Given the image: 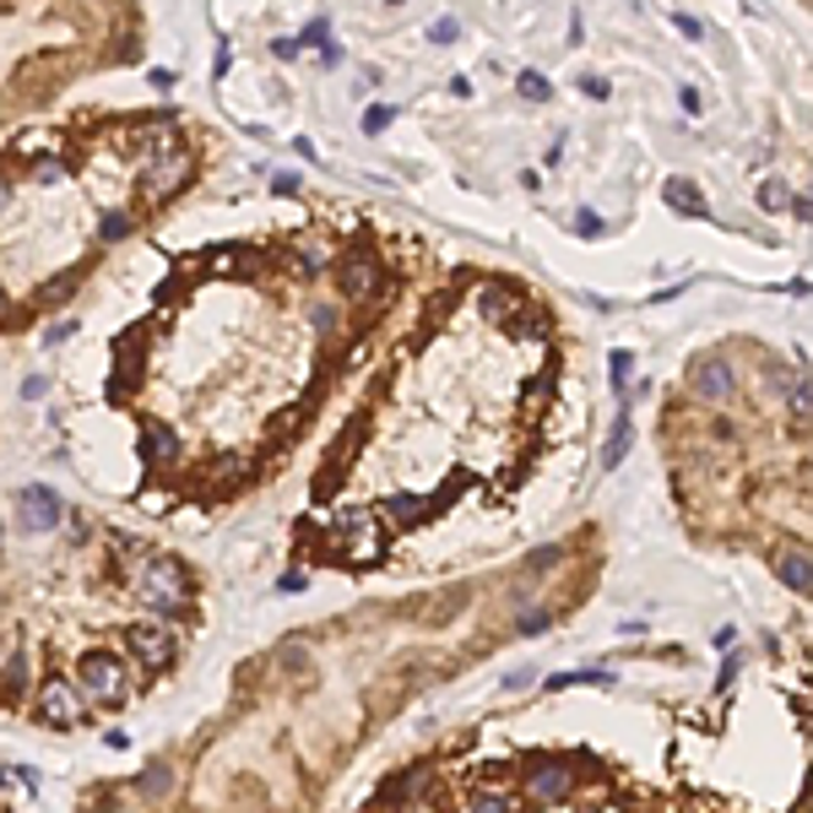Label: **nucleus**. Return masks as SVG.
<instances>
[{"label":"nucleus","instance_id":"nucleus-13","mask_svg":"<svg viewBox=\"0 0 813 813\" xmlns=\"http://www.w3.org/2000/svg\"><path fill=\"white\" fill-rule=\"evenodd\" d=\"M521 310H526V299L510 293V288H489V293H483V320H494V325H510Z\"/></svg>","mask_w":813,"mask_h":813},{"label":"nucleus","instance_id":"nucleus-28","mask_svg":"<svg viewBox=\"0 0 813 813\" xmlns=\"http://www.w3.org/2000/svg\"><path fill=\"white\" fill-rule=\"evenodd\" d=\"M314 325H320V331L331 336V325H336V310H331V304H320V310H314Z\"/></svg>","mask_w":813,"mask_h":813},{"label":"nucleus","instance_id":"nucleus-4","mask_svg":"<svg viewBox=\"0 0 813 813\" xmlns=\"http://www.w3.org/2000/svg\"><path fill=\"white\" fill-rule=\"evenodd\" d=\"M342 548L353 564H375L385 554V532H379L375 510H347L342 515Z\"/></svg>","mask_w":813,"mask_h":813},{"label":"nucleus","instance_id":"nucleus-11","mask_svg":"<svg viewBox=\"0 0 813 813\" xmlns=\"http://www.w3.org/2000/svg\"><path fill=\"white\" fill-rule=\"evenodd\" d=\"M429 792H435V770L418 764V770H407V775H391L375 792V803H424Z\"/></svg>","mask_w":813,"mask_h":813},{"label":"nucleus","instance_id":"nucleus-29","mask_svg":"<svg viewBox=\"0 0 813 813\" xmlns=\"http://www.w3.org/2000/svg\"><path fill=\"white\" fill-rule=\"evenodd\" d=\"M575 228H580V234H602V223H597V212H580V217H575Z\"/></svg>","mask_w":813,"mask_h":813},{"label":"nucleus","instance_id":"nucleus-8","mask_svg":"<svg viewBox=\"0 0 813 813\" xmlns=\"http://www.w3.org/2000/svg\"><path fill=\"white\" fill-rule=\"evenodd\" d=\"M336 277H342V293H347V299H370V293H379V288H385V277H379L375 255H364V250L342 255Z\"/></svg>","mask_w":813,"mask_h":813},{"label":"nucleus","instance_id":"nucleus-26","mask_svg":"<svg viewBox=\"0 0 813 813\" xmlns=\"http://www.w3.org/2000/svg\"><path fill=\"white\" fill-rule=\"evenodd\" d=\"M429 39H435V44H450V39H456V22H450V17H439L435 28H429Z\"/></svg>","mask_w":813,"mask_h":813},{"label":"nucleus","instance_id":"nucleus-24","mask_svg":"<svg viewBox=\"0 0 813 813\" xmlns=\"http://www.w3.org/2000/svg\"><path fill=\"white\" fill-rule=\"evenodd\" d=\"M391 120H396V109H391V104H375V109L364 115V130H370V136H379V130L391 126Z\"/></svg>","mask_w":813,"mask_h":813},{"label":"nucleus","instance_id":"nucleus-12","mask_svg":"<svg viewBox=\"0 0 813 813\" xmlns=\"http://www.w3.org/2000/svg\"><path fill=\"white\" fill-rule=\"evenodd\" d=\"M141 445H147V461H152V467H169V461L180 456V435H174L169 424H158V418L141 429Z\"/></svg>","mask_w":813,"mask_h":813},{"label":"nucleus","instance_id":"nucleus-23","mask_svg":"<svg viewBox=\"0 0 813 813\" xmlns=\"http://www.w3.org/2000/svg\"><path fill=\"white\" fill-rule=\"evenodd\" d=\"M6 678H11V684H6V694L17 699V694L28 688V662H22V656H11V662H6Z\"/></svg>","mask_w":813,"mask_h":813},{"label":"nucleus","instance_id":"nucleus-9","mask_svg":"<svg viewBox=\"0 0 813 813\" xmlns=\"http://www.w3.org/2000/svg\"><path fill=\"white\" fill-rule=\"evenodd\" d=\"M526 792H532V803H564V798H575V770L569 764H537L526 775Z\"/></svg>","mask_w":813,"mask_h":813},{"label":"nucleus","instance_id":"nucleus-20","mask_svg":"<svg viewBox=\"0 0 813 813\" xmlns=\"http://www.w3.org/2000/svg\"><path fill=\"white\" fill-rule=\"evenodd\" d=\"M608 370H613V391H629V370H634V353H624V347H619V353L608 359Z\"/></svg>","mask_w":813,"mask_h":813},{"label":"nucleus","instance_id":"nucleus-10","mask_svg":"<svg viewBox=\"0 0 813 813\" xmlns=\"http://www.w3.org/2000/svg\"><path fill=\"white\" fill-rule=\"evenodd\" d=\"M732 391H738V375H732L727 359H699V364H694V396H705V402H732Z\"/></svg>","mask_w":813,"mask_h":813},{"label":"nucleus","instance_id":"nucleus-16","mask_svg":"<svg viewBox=\"0 0 813 813\" xmlns=\"http://www.w3.org/2000/svg\"><path fill=\"white\" fill-rule=\"evenodd\" d=\"M169 787H174V770H169V764H152V770L136 781L141 798H169Z\"/></svg>","mask_w":813,"mask_h":813},{"label":"nucleus","instance_id":"nucleus-7","mask_svg":"<svg viewBox=\"0 0 813 813\" xmlns=\"http://www.w3.org/2000/svg\"><path fill=\"white\" fill-rule=\"evenodd\" d=\"M39 710H44L50 727H76L82 721V688L65 684V678H50L39 688Z\"/></svg>","mask_w":813,"mask_h":813},{"label":"nucleus","instance_id":"nucleus-25","mask_svg":"<svg viewBox=\"0 0 813 813\" xmlns=\"http://www.w3.org/2000/svg\"><path fill=\"white\" fill-rule=\"evenodd\" d=\"M521 93H526V98H537V104H543V98H548V93H554V87H548V82H543V76H532V71H526V76H521Z\"/></svg>","mask_w":813,"mask_h":813},{"label":"nucleus","instance_id":"nucleus-2","mask_svg":"<svg viewBox=\"0 0 813 813\" xmlns=\"http://www.w3.org/2000/svg\"><path fill=\"white\" fill-rule=\"evenodd\" d=\"M190 174H195V158H190L185 141H174V147H163V152H152V158L141 163V190H147L152 201H169L174 190L190 185Z\"/></svg>","mask_w":813,"mask_h":813},{"label":"nucleus","instance_id":"nucleus-18","mask_svg":"<svg viewBox=\"0 0 813 813\" xmlns=\"http://www.w3.org/2000/svg\"><path fill=\"white\" fill-rule=\"evenodd\" d=\"M624 456H629V424H624V413H619V429H613L608 450H602V467H619Z\"/></svg>","mask_w":813,"mask_h":813},{"label":"nucleus","instance_id":"nucleus-17","mask_svg":"<svg viewBox=\"0 0 813 813\" xmlns=\"http://www.w3.org/2000/svg\"><path fill=\"white\" fill-rule=\"evenodd\" d=\"M472 809H483V813H504V809H515V792H504V787H483V792L472 798Z\"/></svg>","mask_w":813,"mask_h":813},{"label":"nucleus","instance_id":"nucleus-31","mask_svg":"<svg viewBox=\"0 0 813 813\" xmlns=\"http://www.w3.org/2000/svg\"><path fill=\"white\" fill-rule=\"evenodd\" d=\"M71 331H76V325H71V320H61V325L50 331V347H55V342H71Z\"/></svg>","mask_w":813,"mask_h":813},{"label":"nucleus","instance_id":"nucleus-19","mask_svg":"<svg viewBox=\"0 0 813 813\" xmlns=\"http://www.w3.org/2000/svg\"><path fill=\"white\" fill-rule=\"evenodd\" d=\"M759 206H764V212H787V206H792V190L781 185V180H770V185L759 190Z\"/></svg>","mask_w":813,"mask_h":813},{"label":"nucleus","instance_id":"nucleus-5","mask_svg":"<svg viewBox=\"0 0 813 813\" xmlns=\"http://www.w3.org/2000/svg\"><path fill=\"white\" fill-rule=\"evenodd\" d=\"M126 645H130V656H136L147 673H163V667L174 662V634H169V629H158V624H136L126 634Z\"/></svg>","mask_w":813,"mask_h":813},{"label":"nucleus","instance_id":"nucleus-14","mask_svg":"<svg viewBox=\"0 0 813 813\" xmlns=\"http://www.w3.org/2000/svg\"><path fill=\"white\" fill-rule=\"evenodd\" d=\"M775 569H781V580H787L792 591H809V586H813L809 548H792V554H781V559H775Z\"/></svg>","mask_w":813,"mask_h":813},{"label":"nucleus","instance_id":"nucleus-3","mask_svg":"<svg viewBox=\"0 0 813 813\" xmlns=\"http://www.w3.org/2000/svg\"><path fill=\"white\" fill-rule=\"evenodd\" d=\"M76 678H82V694H93L98 705H120L130 694L126 684V667L115 662V656H104V651H93V656H82V667H76Z\"/></svg>","mask_w":813,"mask_h":813},{"label":"nucleus","instance_id":"nucleus-21","mask_svg":"<svg viewBox=\"0 0 813 813\" xmlns=\"http://www.w3.org/2000/svg\"><path fill=\"white\" fill-rule=\"evenodd\" d=\"M792 413H798L803 424H809V413H813V391H809V379L803 375L792 379Z\"/></svg>","mask_w":813,"mask_h":813},{"label":"nucleus","instance_id":"nucleus-15","mask_svg":"<svg viewBox=\"0 0 813 813\" xmlns=\"http://www.w3.org/2000/svg\"><path fill=\"white\" fill-rule=\"evenodd\" d=\"M662 195L673 201V212H684V217H705V195L688 185V180H667V185H662Z\"/></svg>","mask_w":813,"mask_h":813},{"label":"nucleus","instance_id":"nucleus-1","mask_svg":"<svg viewBox=\"0 0 813 813\" xmlns=\"http://www.w3.org/2000/svg\"><path fill=\"white\" fill-rule=\"evenodd\" d=\"M136 586H141V602H147V608H158V613H180V608L190 602L185 564H174V559H152V564H141Z\"/></svg>","mask_w":813,"mask_h":813},{"label":"nucleus","instance_id":"nucleus-32","mask_svg":"<svg viewBox=\"0 0 813 813\" xmlns=\"http://www.w3.org/2000/svg\"><path fill=\"white\" fill-rule=\"evenodd\" d=\"M6 201H11V185H6V180H0V206H6Z\"/></svg>","mask_w":813,"mask_h":813},{"label":"nucleus","instance_id":"nucleus-22","mask_svg":"<svg viewBox=\"0 0 813 813\" xmlns=\"http://www.w3.org/2000/svg\"><path fill=\"white\" fill-rule=\"evenodd\" d=\"M126 234H130V217H126V212H109V217L98 223V239H126Z\"/></svg>","mask_w":813,"mask_h":813},{"label":"nucleus","instance_id":"nucleus-33","mask_svg":"<svg viewBox=\"0 0 813 813\" xmlns=\"http://www.w3.org/2000/svg\"><path fill=\"white\" fill-rule=\"evenodd\" d=\"M0 314H6V293H0Z\"/></svg>","mask_w":813,"mask_h":813},{"label":"nucleus","instance_id":"nucleus-27","mask_svg":"<svg viewBox=\"0 0 813 813\" xmlns=\"http://www.w3.org/2000/svg\"><path fill=\"white\" fill-rule=\"evenodd\" d=\"M271 190H277V195H293V190H299V174H271Z\"/></svg>","mask_w":813,"mask_h":813},{"label":"nucleus","instance_id":"nucleus-30","mask_svg":"<svg viewBox=\"0 0 813 813\" xmlns=\"http://www.w3.org/2000/svg\"><path fill=\"white\" fill-rule=\"evenodd\" d=\"M537 629H548V613H526L521 619V634H537Z\"/></svg>","mask_w":813,"mask_h":813},{"label":"nucleus","instance_id":"nucleus-6","mask_svg":"<svg viewBox=\"0 0 813 813\" xmlns=\"http://www.w3.org/2000/svg\"><path fill=\"white\" fill-rule=\"evenodd\" d=\"M61 515H65V504L55 489H22V500H17V521L28 526V532H55L61 526Z\"/></svg>","mask_w":813,"mask_h":813}]
</instances>
